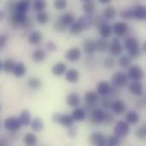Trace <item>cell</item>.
I'll return each mask as SVG.
<instances>
[{
  "mask_svg": "<svg viewBox=\"0 0 146 146\" xmlns=\"http://www.w3.org/2000/svg\"><path fill=\"white\" fill-rule=\"evenodd\" d=\"M127 75L133 81H141L145 76V73L139 65H132L128 68Z\"/></svg>",
  "mask_w": 146,
  "mask_h": 146,
  "instance_id": "cell-7",
  "label": "cell"
},
{
  "mask_svg": "<svg viewBox=\"0 0 146 146\" xmlns=\"http://www.w3.org/2000/svg\"><path fill=\"white\" fill-rule=\"evenodd\" d=\"M134 19L138 21L146 20V6L143 4H139L133 7Z\"/></svg>",
  "mask_w": 146,
  "mask_h": 146,
  "instance_id": "cell-20",
  "label": "cell"
},
{
  "mask_svg": "<svg viewBox=\"0 0 146 146\" xmlns=\"http://www.w3.org/2000/svg\"><path fill=\"white\" fill-rule=\"evenodd\" d=\"M112 85L106 80H102L97 85V92L104 97V96H108L112 89Z\"/></svg>",
  "mask_w": 146,
  "mask_h": 146,
  "instance_id": "cell-14",
  "label": "cell"
},
{
  "mask_svg": "<svg viewBox=\"0 0 146 146\" xmlns=\"http://www.w3.org/2000/svg\"><path fill=\"white\" fill-rule=\"evenodd\" d=\"M98 93L93 91H89L86 92L85 94V103L91 104V105H95L98 102Z\"/></svg>",
  "mask_w": 146,
  "mask_h": 146,
  "instance_id": "cell-26",
  "label": "cell"
},
{
  "mask_svg": "<svg viewBox=\"0 0 146 146\" xmlns=\"http://www.w3.org/2000/svg\"><path fill=\"white\" fill-rule=\"evenodd\" d=\"M58 19L67 27H69L70 25H72L75 21L74 15L69 11H67V12L63 13L62 15H61V16Z\"/></svg>",
  "mask_w": 146,
  "mask_h": 146,
  "instance_id": "cell-24",
  "label": "cell"
},
{
  "mask_svg": "<svg viewBox=\"0 0 146 146\" xmlns=\"http://www.w3.org/2000/svg\"><path fill=\"white\" fill-rule=\"evenodd\" d=\"M137 107L140 110H143L146 107V99H139L137 102Z\"/></svg>",
  "mask_w": 146,
  "mask_h": 146,
  "instance_id": "cell-58",
  "label": "cell"
},
{
  "mask_svg": "<svg viewBox=\"0 0 146 146\" xmlns=\"http://www.w3.org/2000/svg\"><path fill=\"white\" fill-rule=\"evenodd\" d=\"M46 48H47V50H48L49 51H56L57 47H56V44L53 41L50 40V41H48L47 44H46Z\"/></svg>",
  "mask_w": 146,
  "mask_h": 146,
  "instance_id": "cell-55",
  "label": "cell"
},
{
  "mask_svg": "<svg viewBox=\"0 0 146 146\" xmlns=\"http://www.w3.org/2000/svg\"><path fill=\"white\" fill-rule=\"evenodd\" d=\"M16 3H17V1H15V0H8L6 3V5H5L6 9L10 13L15 12V8H16Z\"/></svg>",
  "mask_w": 146,
  "mask_h": 146,
  "instance_id": "cell-50",
  "label": "cell"
},
{
  "mask_svg": "<svg viewBox=\"0 0 146 146\" xmlns=\"http://www.w3.org/2000/svg\"><path fill=\"white\" fill-rule=\"evenodd\" d=\"M124 50H125V46L121 42V40L117 38V36L115 38H114L112 39V42L110 43V48H109V51H110V55L113 56H118L123 53Z\"/></svg>",
  "mask_w": 146,
  "mask_h": 146,
  "instance_id": "cell-6",
  "label": "cell"
},
{
  "mask_svg": "<svg viewBox=\"0 0 146 146\" xmlns=\"http://www.w3.org/2000/svg\"><path fill=\"white\" fill-rule=\"evenodd\" d=\"M67 65L62 62H56L52 68H51V73L53 75L55 76H62V74H66L67 72Z\"/></svg>",
  "mask_w": 146,
  "mask_h": 146,
  "instance_id": "cell-19",
  "label": "cell"
},
{
  "mask_svg": "<svg viewBox=\"0 0 146 146\" xmlns=\"http://www.w3.org/2000/svg\"><path fill=\"white\" fill-rule=\"evenodd\" d=\"M28 42L30 44L33 45H37L38 44H40L43 39H44V36L43 33H40L39 31H32L29 34H28Z\"/></svg>",
  "mask_w": 146,
  "mask_h": 146,
  "instance_id": "cell-18",
  "label": "cell"
},
{
  "mask_svg": "<svg viewBox=\"0 0 146 146\" xmlns=\"http://www.w3.org/2000/svg\"><path fill=\"white\" fill-rule=\"evenodd\" d=\"M77 21L80 24V26L81 27V28L83 29V31L88 30L93 25V17L90 15L86 14L85 15H81L77 20Z\"/></svg>",
  "mask_w": 146,
  "mask_h": 146,
  "instance_id": "cell-15",
  "label": "cell"
},
{
  "mask_svg": "<svg viewBox=\"0 0 146 146\" xmlns=\"http://www.w3.org/2000/svg\"><path fill=\"white\" fill-rule=\"evenodd\" d=\"M21 126L22 125L21 123L19 117L14 116V115L8 117L3 121V127L10 133H15L19 131Z\"/></svg>",
  "mask_w": 146,
  "mask_h": 146,
  "instance_id": "cell-4",
  "label": "cell"
},
{
  "mask_svg": "<svg viewBox=\"0 0 146 146\" xmlns=\"http://www.w3.org/2000/svg\"><path fill=\"white\" fill-rule=\"evenodd\" d=\"M111 110L117 115H121L126 112L127 105L126 103L121 99H116L113 101L111 104Z\"/></svg>",
  "mask_w": 146,
  "mask_h": 146,
  "instance_id": "cell-12",
  "label": "cell"
},
{
  "mask_svg": "<svg viewBox=\"0 0 146 146\" xmlns=\"http://www.w3.org/2000/svg\"><path fill=\"white\" fill-rule=\"evenodd\" d=\"M125 120L131 125V126H135L137 125L139 122V120H140V116H139V114L135 111V110H130L128 111L127 114H126V116H125Z\"/></svg>",
  "mask_w": 146,
  "mask_h": 146,
  "instance_id": "cell-23",
  "label": "cell"
},
{
  "mask_svg": "<svg viewBox=\"0 0 146 146\" xmlns=\"http://www.w3.org/2000/svg\"><path fill=\"white\" fill-rule=\"evenodd\" d=\"M81 1L85 3V2H90V1H93V0H81Z\"/></svg>",
  "mask_w": 146,
  "mask_h": 146,
  "instance_id": "cell-63",
  "label": "cell"
},
{
  "mask_svg": "<svg viewBox=\"0 0 146 146\" xmlns=\"http://www.w3.org/2000/svg\"><path fill=\"white\" fill-rule=\"evenodd\" d=\"M0 145L3 146L8 145H9V139H5V138H2L1 140H0Z\"/></svg>",
  "mask_w": 146,
  "mask_h": 146,
  "instance_id": "cell-59",
  "label": "cell"
},
{
  "mask_svg": "<svg viewBox=\"0 0 146 146\" xmlns=\"http://www.w3.org/2000/svg\"><path fill=\"white\" fill-rule=\"evenodd\" d=\"M23 142L26 145L28 146H33L36 145L38 143V137L32 133H27L24 138H23Z\"/></svg>",
  "mask_w": 146,
  "mask_h": 146,
  "instance_id": "cell-37",
  "label": "cell"
},
{
  "mask_svg": "<svg viewBox=\"0 0 146 146\" xmlns=\"http://www.w3.org/2000/svg\"><path fill=\"white\" fill-rule=\"evenodd\" d=\"M117 64L116 60L114 58V56H107L104 61V66L106 69H113L115 68Z\"/></svg>",
  "mask_w": 146,
  "mask_h": 146,
  "instance_id": "cell-43",
  "label": "cell"
},
{
  "mask_svg": "<svg viewBox=\"0 0 146 146\" xmlns=\"http://www.w3.org/2000/svg\"><path fill=\"white\" fill-rule=\"evenodd\" d=\"M30 6H31L30 0H19L16 3L15 10L19 11V12H21V13L27 14L30 9Z\"/></svg>",
  "mask_w": 146,
  "mask_h": 146,
  "instance_id": "cell-28",
  "label": "cell"
},
{
  "mask_svg": "<svg viewBox=\"0 0 146 146\" xmlns=\"http://www.w3.org/2000/svg\"><path fill=\"white\" fill-rule=\"evenodd\" d=\"M50 20V15L49 13L45 11H40L38 12L36 15V21L40 24V25H45Z\"/></svg>",
  "mask_w": 146,
  "mask_h": 146,
  "instance_id": "cell-39",
  "label": "cell"
},
{
  "mask_svg": "<svg viewBox=\"0 0 146 146\" xmlns=\"http://www.w3.org/2000/svg\"><path fill=\"white\" fill-rule=\"evenodd\" d=\"M125 50L133 59H137L141 55V50L139 40L133 36H128L124 40Z\"/></svg>",
  "mask_w": 146,
  "mask_h": 146,
  "instance_id": "cell-2",
  "label": "cell"
},
{
  "mask_svg": "<svg viewBox=\"0 0 146 146\" xmlns=\"http://www.w3.org/2000/svg\"><path fill=\"white\" fill-rule=\"evenodd\" d=\"M108 96H110L112 99L117 98L120 96V89L117 88V87L112 86V89H111V91H110V94Z\"/></svg>",
  "mask_w": 146,
  "mask_h": 146,
  "instance_id": "cell-54",
  "label": "cell"
},
{
  "mask_svg": "<svg viewBox=\"0 0 146 146\" xmlns=\"http://www.w3.org/2000/svg\"><path fill=\"white\" fill-rule=\"evenodd\" d=\"M67 134L70 138H74L77 135V127L75 126H74V125L69 127H68Z\"/></svg>",
  "mask_w": 146,
  "mask_h": 146,
  "instance_id": "cell-53",
  "label": "cell"
},
{
  "mask_svg": "<svg viewBox=\"0 0 146 146\" xmlns=\"http://www.w3.org/2000/svg\"><path fill=\"white\" fill-rule=\"evenodd\" d=\"M129 30V27L127 22L117 21L113 25V33L117 37H122L127 35Z\"/></svg>",
  "mask_w": 146,
  "mask_h": 146,
  "instance_id": "cell-9",
  "label": "cell"
},
{
  "mask_svg": "<svg viewBox=\"0 0 146 146\" xmlns=\"http://www.w3.org/2000/svg\"><path fill=\"white\" fill-rule=\"evenodd\" d=\"M27 86L29 88H31L33 90H38L41 87L42 81L38 77H32V78H29L27 80Z\"/></svg>",
  "mask_w": 146,
  "mask_h": 146,
  "instance_id": "cell-38",
  "label": "cell"
},
{
  "mask_svg": "<svg viewBox=\"0 0 146 146\" xmlns=\"http://www.w3.org/2000/svg\"><path fill=\"white\" fill-rule=\"evenodd\" d=\"M110 83L113 86L122 89L129 85V77L127 74H125L122 71H117L112 75Z\"/></svg>",
  "mask_w": 146,
  "mask_h": 146,
  "instance_id": "cell-3",
  "label": "cell"
},
{
  "mask_svg": "<svg viewBox=\"0 0 146 146\" xmlns=\"http://www.w3.org/2000/svg\"><path fill=\"white\" fill-rule=\"evenodd\" d=\"M69 32L73 35H78V34H80V33H81L83 32V29L81 28V27L80 26L78 21H75L72 25L69 26Z\"/></svg>",
  "mask_w": 146,
  "mask_h": 146,
  "instance_id": "cell-46",
  "label": "cell"
},
{
  "mask_svg": "<svg viewBox=\"0 0 146 146\" xmlns=\"http://www.w3.org/2000/svg\"><path fill=\"white\" fill-rule=\"evenodd\" d=\"M143 50H145V52H146V41H145V42L144 45H143Z\"/></svg>",
  "mask_w": 146,
  "mask_h": 146,
  "instance_id": "cell-62",
  "label": "cell"
},
{
  "mask_svg": "<svg viewBox=\"0 0 146 146\" xmlns=\"http://www.w3.org/2000/svg\"><path fill=\"white\" fill-rule=\"evenodd\" d=\"M82 9H83V11H84L85 14L92 15L94 14V12H95V9H96L95 3L92 1L85 2L84 4H83V6H82Z\"/></svg>",
  "mask_w": 146,
  "mask_h": 146,
  "instance_id": "cell-40",
  "label": "cell"
},
{
  "mask_svg": "<svg viewBox=\"0 0 146 146\" xmlns=\"http://www.w3.org/2000/svg\"><path fill=\"white\" fill-rule=\"evenodd\" d=\"M129 92L137 97H141L145 92V86L141 81H133L128 85Z\"/></svg>",
  "mask_w": 146,
  "mask_h": 146,
  "instance_id": "cell-11",
  "label": "cell"
},
{
  "mask_svg": "<svg viewBox=\"0 0 146 146\" xmlns=\"http://www.w3.org/2000/svg\"><path fill=\"white\" fill-rule=\"evenodd\" d=\"M133 58L129 55H122L118 60V64L121 68H129L132 66Z\"/></svg>",
  "mask_w": 146,
  "mask_h": 146,
  "instance_id": "cell-32",
  "label": "cell"
},
{
  "mask_svg": "<svg viewBox=\"0 0 146 146\" xmlns=\"http://www.w3.org/2000/svg\"><path fill=\"white\" fill-rule=\"evenodd\" d=\"M112 0H98V2L100 3H103V4H108L111 2Z\"/></svg>",
  "mask_w": 146,
  "mask_h": 146,
  "instance_id": "cell-60",
  "label": "cell"
},
{
  "mask_svg": "<svg viewBox=\"0 0 146 146\" xmlns=\"http://www.w3.org/2000/svg\"><path fill=\"white\" fill-rule=\"evenodd\" d=\"M96 44H97V50L100 52H104L110 48V42L107 40V38H100L96 40Z\"/></svg>",
  "mask_w": 146,
  "mask_h": 146,
  "instance_id": "cell-34",
  "label": "cell"
},
{
  "mask_svg": "<svg viewBox=\"0 0 146 146\" xmlns=\"http://www.w3.org/2000/svg\"><path fill=\"white\" fill-rule=\"evenodd\" d=\"M65 79L68 82L75 84L79 81L80 79V73L77 69L75 68H71L68 70L65 74Z\"/></svg>",
  "mask_w": 146,
  "mask_h": 146,
  "instance_id": "cell-22",
  "label": "cell"
},
{
  "mask_svg": "<svg viewBox=\"0 0 146 146\" xmlns=\"http://www.w3.org/2000/svg\"><path fill=\"white\" fill-rule=\"evenodd\" d=\"M15 61L11 59V58H9V59H6L3 62V70L5 72V73H13L14 71V68L15 67Z\"/></svg>",
  "mask_w": 146,
  "mask_h": 146,
  "instance_id": "cell-35",
  "label": "cell"
},
{
  "mask_svg": "<svg viewBox=\"0 0 146 146\" xmlns=\"http://www.w3.org/2000/svg\"><path fill=\"white\" fill-rule=\"evenodd\" d=\"M99 31V34L102 38H110L112 33H113V27L108 22V21H104L98 28Z\"/></svg>",
  "mask_w": 146,
  "mask_h": 146,
  "instance_id": "cell-17",
  "label": "cell"
},
{
  "mask_svg": "<svg viewBox=\"0 0 146 146\" xmlns=\"http://www.w3.org/2000/svg\"><path fill=\"white\" fill-rule=\"evenodd\" d=\"M145 99H146V97H145Z\"/></svg>",
  "mask_w": 146,
  "mask_h": 146,
  "instance_id": "cell-64",
  "label": "cell"
},
{
  "mask_svg": "<svg viewBox=\"0 0 146 146\" xmlns=\"http://www.w3.org/2000/svg\"><path fill=\"white\" fill-rule=\"evenodd\" d=\"M67 26H65L59 19H57L56 21H55L54 25H53V28L56 32L57 33H64L67 30Z\"/></svg>",
  "mask_w": 146,
  "mask_h": 146,
  "instance_id": "cell-48",
  "label": "cell"
},
{
  "mask_svg": "<svg viewBox=\"0 0 146 146\" xmlns=\"http://www.w3.org/2000/svg\"><path fill=\"white\" fill-rule=\"evenodd\" d=\"M68 0H53V6L57 10H63L68 7Z\"/></svg>",
  "mask_w": 146,
  "mask_h": 146,
  "instance_id": "cell-47",
  "label": "cell"
},
{
  "mask_svg": "<svg viewBox=\"0 0 146 146\" xmlns=\"http://www.w3.org/2000/svg\"><path fill=\"white\" fill-rule=\"evenodd\" d=\"M47 57L46 51L42 49H36L32 53V58L36 62H43Z\"/></svg>",
  "mask_w": 146,
  "mask_h": 146,
  "instance_id": "cell-25",
  "label": "cell"
},
{
  "mask_svg": "<svg viewBox=\"0 0 146 146\" xmlns=\"http://www.w3.org/2000/svg\"><path fill=\"white\" fill-rule=\"evenodd\" d=\"M7 41H8V37L4 34L1 35L0 36V48H3L7 44Z\"/></svg>",
  "mask_w": 146,
  "mask_h": 146,
  "instance_id": "cell-57",
  "label": "cell"
},
{
  "mask_svg": "<svg viewBox=\"0 0 146 146\" xmlns=\"http://www.w3.org/2000/svg\"><path fill=\"white\" fill-rule=\"evenodd\" d=\"M118 12L117 9H115V7L112 6V5H109L107 6L104 12H103V15L106 20H113L116 17Z\"/></svg>",
  "mask_w": 146,
  "mask_h": 146,
  "instance_id": "cell-29",
  "label": "cell"
},
{
  "mask_svg": "<svg viewBox=\"0 0 146 146\" xmlns=\"http://www.w3.org/2000/svg\"><path fill=\"white\" fill-rule=\"evenodd\" d=\"M61 114L56 112V113H54L52 117H51V121L53 123H59V121H60V118H61Z\"/></svg>",
  "mask_w": 146,
  "mask_h": 146,
  "instance_id": "cell-56",
  "label": "cell"
},
{
  "mask_svg": "<svg viewBox=\"0 0 146 146\" xmlns=\"http://www.w3.org/2000/svg\"><path fill=\"white\" fill-rule=\"evenodd\" d=\"M74 121H75V120L74 119L72 115L65 114V115H61V118H60V121H59V124L62 125L64 127H69L74 125Z\"/></svg>",
  "mask_w": 146,
  "mask_h": 146,
  "instance_id": "cell-30",
  "label": "cell"
},
{
  "mask_svg": "<svg viewBox=\"0 0 146 146\" xmlns=\"http://www.w3.org/2000/svg\"><path fill=\"white\" fill-rule=\"evenodd\" d=\"M106 112L104 110L96 108L91 114V121L93 124H103L104 123Z\"/></svg>",
  "mask_w": 146,
  "mask_h": 146,
  "instance_id": "cell-10",
  "label": "cell"
},
{
  "mask_svg": "<svg viewBox=\"0 0 146 146\" xmlns=\"http://www.w3.org/2000/svg\"><path fill=\"white\" fill-rule=\"evenodd\" d=\"M120 16L124 20H132L134 18V12L133 8H127L125 9H122L120 12Z\"/></svg>",
  "mask_w": 146,
  "mask_h": 146,
  "instance_id": "cell-42",
  "label": "cell"
},
{
  "mask_svg": "<svg viewBox=\"0 0 146 146\" xmlns=\"http://www.w3.org/2000/svg\"><path fill=\"white\" fill-rule=\"evenodd\" d=\"M31 128L33 131H34L36 133L41 132L44 128V122H43L42 119L39 117H35L31 122Z\"/></svg>",
  "mask_w": 146,
  "mask_h": 146,
  "instance_id": "cell-36",
  "label": "cell"
},
{
  "mask_svg": "<svg viewBox=\"0 0 146 146\" xmlns=\"http://www.w3.org/2000/svg\"><path fill=\"white\" fill-rule=\"evenodd\" d=\"M72 115L75 121H83L86 120V112L83 108H74Z\"/></svg>",
  "mask_w": 146,
  "mask_h": 146,
  "instance_id": "cell-31",
  "label": "cell"
},
{
  "mask_svg": "<svg viewBox=\"0 0 146 146\" xmlns=\"http://www.w3.org/2000/svg\"><path fill=\"white\" fill-rule=\"evenodd\" d=\"M80 56H81V51L78 47H72L68 49L65 54V58L71 62H78Z\"/></svg>",
  "mask_w": 146,
  "mask_h": 146,
  "instance_id": "cell-13",
  "label": "cell"
},
{
  "mask_svg": "<svg viewBox=\"0 0 146 146\" xmlns=\"http://www.w3.org/2000/svg\"><path fill=\"white\" fill-rule=\"evenodd\" d=\"M9 21L13 29H17L19 27L23 29H30L33 27V24L27 15L25 13H21L16 10L11 13Z\"/></svg>",
  "mask_w": 146,
  "mask_h": 146,
  "instance_id": "cell-1",
  "label": "cell"
},
{
  "mask_svg": "<svg viewBox=\"0 0 146 146\" xmlns=\"http://www.w3.org/2000/svg\"><path fill=\"white\" fill-rule=\"evenodd\" d=\"M135 136L139 139H144L146 137V127H139L135 130Z\"/></svg>",
  "mask_w": 146,
  "mask_h": 146,
  "instance_id": "cell-49",
  "label": "cell"
},
{
  "mask_svg": "<svg viewBox=\"0 0 146 146\" xmlns=\"http://www.w3.org/2000/svg\"><path fill=\"white\" fill-rule=\"evenodd\" d=\"M104 15H97L95 18H93V25L96 27H98V28H99V27L104 22V21H104Z\"/></svg>",
  "mask_w": 146,
  "mask_h": 146,
  "instance_id": "cell-51",
  "label": "cell"
},
{
  "mask_svg": "<svg viewBox=\"0 0 146 146\" xmlns=\"http://www.w3.org/2000/svg\"><path fill=\"white\" fill-rule=\"evenodd\" d=\"M89 142L95 146L107 145V139L100 132H94L89 136Z\"/></svg>",
  "mask_w": 146,
  "mask_h": 146,
  "instance_id": "cell-8",
  "label": "cell"
},
{
  "mask_svg": "<svg viewBox=\"0 0 146 146\" xmlns=\"http://www.w3.org/2000/svg\"><path fill=\"white\" fill-rule=\"evenodd\" d=\"M67 104L72 108H77L80 104V98L75 92H71L67 95L66 98Z\"/></svg>",
  "mask_w": 146,
  "mask_h": 146,
  "instance_id": "cell-21",
  "label": "cell"
},
{
  "mask_svg": "<svg viewBox=\"0 0 146 146\" xmlns=\"http://www.w3.org/2000/svg\"><path fill=\"white\" fill-rule=\"evenodd\" d=\"M131 131V127H130V124L125 120H120L116 122L115 127H114V133L115 134L118 135L119 137L125 138L127 137L129 133Z\"/></svg>",
  "mask_w": 146,
  "mask_h": 146,
  "instance_id": "cell-5",
  "label": "cell"
},
{
  "mask_svg": "<svg viewBox=\"0 0 146 146\" xmlns=\"http://www.w3.org/2000/svg\"><path fill=\"white\" fill-rule=\"evenodd\" d=\"M121 138L116 134L110 135L107 139V145L109 146L119 145H121Z\"/></svg>",
  "mask_w": 146,
  "mask_h": 146,
  "instance_id": "cell-45",
  "label": "cell"
},
{
  "mask_svg": "<svg viewBox=\"0 0 146 146\" xmlns=\"http://www.w3.org/2000/svg\"><path fill=\"white\" fill-rule=\"evenodd\" d=\"M19 119L21 121V123L22 126L27 127L28 125H31L32 122V118H31V113L27 110H23L20 115H19Z\"/></svg>",
  "mask_w": 146,
  "mask_h": 146,
  "instance_id": "cell-27",
  "label": "cell"
},
{
  "mask_svg": "<svg viewBox=\"0 0 146 146\" xmlns=\"http://www.w3.org/2000/svg\"><path fill=\"white\" fill-rule=\"evenodd\" d=\"M112 103H113V99L110 96H104L99 101V104L104 110H108L111 108Z\"/></svg>",
  "mask_w": 146,
  "mask_h": 146,
  "instance_id": "cell-44",
  "label": "cell"
},
{
  "mask_svg": "<svg viewBox=\"0 0 146 146\" xmlns=\"http://www.w3.org/2000/svg\"><path fill=\"white\" fill-rule=\"evenodd\" d=\"M46 7H47V1L46 0H34L33 1V8L37 12L44 11Z\"/></svg>",
  "mask_w": 146,
  "mask_h": 146,
  "instance_id": "cell-41",
  "label": "cell"
},
{
  "mask_svg": "<svg viewBox=\"0 0 146 146\" xmlns=\"http://www.w3.org/2000/svg\"><path fill=\"white\" fill-rule=\"evenodd\" d=\"M3 16H4V12H3V10H1V11H0V18L3 19Z\"/></svg>",
  "mask_w": 146,
  "mask_h": 146,
  "instance_id": "cell-61",
  "label": "cell"
},
{
  "mask_svg": "<svg viewBox=\"0 0 146 146\" xmlns=\"http://www.w3.org/2000/svg\"><path fill=\"white\" fill-rule=\"evenodd\" d=\"M27 73V67L25 66V64L23 62H16L15 67L14 68L13 74L16 78H21L22 76H24Z\"/></svg>",
  "mask_w": 146,
  "mask_h": 146,
  "instance_id": "cell-33",
  "label": "cell"
},
{
  "mask_svg": "<svg viewBox=\"0 0 146 146\" xmlns=\"http://www.w3.org/2000/svg\"><path fill=\"white\" fill-rule=\"evenodd\" d=\"M115 113L112 111V112H106V115H105V120H104V124L106 125H110L111 124L114 120H115Z\"/></svg>",
  "mask_w": 146,
  "mask_h": 146,
  "instance_id": "cell-52",
  "label": "cell"
},
{
  "mask_svg": "<svg viewBox=\"0 0 146 146\" xmlns=\"http://www.w3.org/2000/svg\"><path fill=\"white\" fill-rule=\"evenodd\" d=\"M83 50L84 51L89 55V56H92L98 50H97V44H96V41H94L93 39H91V38H88V39H86L84 42H83Z\"/></svg>",
  "mask_w": 146,
  "mask_h": 146,
  "instance_id": "cell-16",
  "label": "cell"
}]
</instances>
